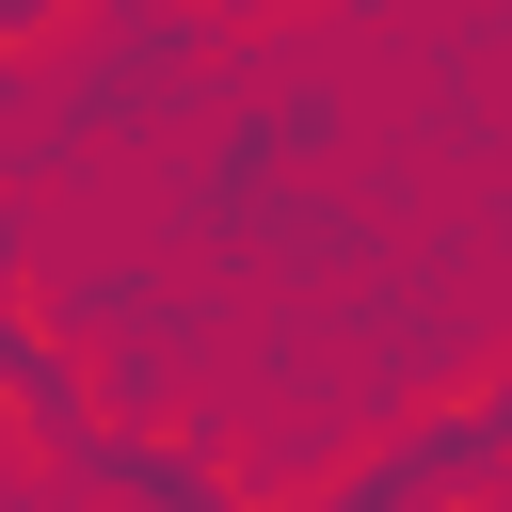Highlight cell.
<instances>
[{
    "instance_id": "6da1fadb",
    "label": "cell",
    "mask_w": 512,
    "mask_h": 512,
    "mask_svg": "<svg viewBox=\"0 0 512 512\" xmlns=\"http://www.w3.org/2000/svg\"><path fill=\"white\" fill-rule=\"evenodd\" d=\"M48 16H64V0H0V32H48Z\"/></svg>"
}]
</instances>
